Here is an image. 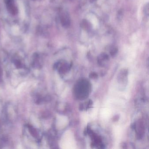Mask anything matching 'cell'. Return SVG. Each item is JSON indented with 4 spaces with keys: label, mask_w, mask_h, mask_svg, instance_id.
Listing matches in <instances>:
<instances>
[{
    "label": "cell",
    "mask_w": 149,
    "mask_h": 149,
    "mask_svg": "<svg viewBox=\"0 0 149 149\" xmlns=\"http://www.w3.org/2000/svg\"><path fill=\"white\" fill-rule=\"evenodd\" d=\"M29 129L31 135L35 138H37L38 136V133L36 129L32 127V126H29Z\"/></svg>",
    "instance_id": "obj_1"
},
{
    "label": "cell",
    "mask_w": 149,
    "mask_h": 149,
    "mask_svg": "<svg viewBox=\"0 0 149 149\" xmlns=\"http://www.w3.org/2000/svg\"><path fill=\"white\" fill-rule=\"evenodd\" d=\"M12 31L14 34L17 33L18 32V28L16 26L14 27L13 28Z\"/></svg>",
    "instance_id": "obj_3"
},
{
    "label": "cell",
    "mask_w": 149,
    "mask_h": 149,
    "mask_svg": "<svg viewBox=\"0 0 149 149\" xmlns=\"http://www.w3.org/2000/svg\"><path fill=\"white\" fill-rule=\"evenodd\" d=\"M2 77H3V71H2V67L0 64V83L2 81Z\"/></svg>",
    "instance_id": "obj_2"
}]
</instances>
